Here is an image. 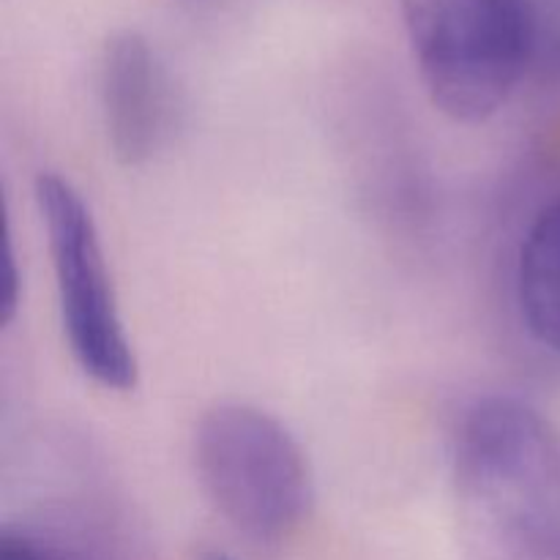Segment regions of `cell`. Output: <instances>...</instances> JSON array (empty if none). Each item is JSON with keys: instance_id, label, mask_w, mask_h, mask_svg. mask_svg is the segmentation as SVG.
<instances>
[{"instance_id": "obj_3", "label": "cell", "mask_w": 560, "mask_h": 560, "mask_svg": "<svg viewBox=\"0 0 560 560\" xmlns=\"http://www.w3.org/2000/svg\"><path fill=\"white\" fill-rule=\"evenodd\" d=\"M432 104L481 124L523 80V0H399Z\"/></svg>"}, {"instance_id": "obj_6", "label": "cell", "mask_w": 560, "mask_h": 560, "mask_svg": "<svg viewBox=\"0 0 560 560\" xmlns=\"http://www.w3.org/2000/svg\"><path fill=\"white\" fill-rule=\"evenodd\" d=\"M517 304L530 337L560 353V200L545 208L525 235Z\"/></svg>"}, {"instance_id": "obj_2", "label": "cell", "mask_w": 560, "mask_h": 560, "mask_svg": "<svg viewBox=\"0 0 560 560\" xmlns=\"http://www.w3.org/2000/svg\"><path fill=\"white\" fill-rule=\"evenodd\" d=\"M195 468L213 509L255 547H282L310 517V459L293 432L255 405L219 402L202 413Z\"/></svg>"}, {"instance_id": "obj_5", "label": "cell", "mask_w": 560, "mask_h": 560, "mask_svg": "<svg viewBox=\"0 0 560 560\" xmlns=\"http://www.w3.org/2000/svg\"><path fill=\"white\" fill-rule=\"evenodd\" d=\"M98 98L115 159L145 164L162 148L173 120V88L156 49L137 31L107 38L98 60Z\"/></svg>"}, {"instance_id": "obj_4", "label": "cell", "mask_w": 560, "mask_h": 560, "mask_svg": "<svg viewBox=\"0 0 560 560\" xmlns=\"http://www.w3.org/2000/svg\"><path fill=\"white\" fill-rule=\"evenodd\" d=\"M47 230L60 323L77 366L113 392L137 386V359L126 337L96 222L80 191L55 173L36 178Z\"/></svg>"}, {"instance_id": "obj_8", "label": "cell", "mask_w": 560, "mask_h": 560, "mask_svg": "<svg viewBox=\"0 0 560 560\" xmlns=\"http://www.w3.org/2000/svg\"><path fill=\"white\" fill-rule=\"evenodd\" d=\"M0 560H58L49 556L47 550L36 545V541L25 539V536L5 534L0 541Z\"/></svg>"}, {"instance_id": "obj_1", "label": "cell", "mask_w": 560, "mask_h": 560, "mask_svg": "<svg viewBox=\"0 0 560 560\" xmlns=\"http://www.w3.org/2000/svg\"><path fill=\"white\" fill-rule=\"evenodd\" d=\"M465 560H560V432L514 397L470 408L454 454Z\"/></svg>"}, {"instance_id": "obj_9", "label": "cell", "mask_w": 560, "mask_h": 560, "mask_svg": "<svg viewBox=\"0 0 560 560\" xmlns=\"http://www.w3.org/2000/svg\"><path fill=\"white\" fill-rule=\"evenodd\" d=\"M197 560H238V558L228 556V552H222V550H206V552H200V558Z\"/></svg>"}, {"instance_id": "obj_7", "label": "cell", "mask_w": 560, "mask_h": 560, "mask_svg": "<svg viewBox=\"0 0 560 560\" xmlns=\"http://www.w3.org/2000/svg\"><path fill=\"white\" fill-rule=\"evenodd\" d=\"M523 80L560 85V0H523Z\"/></svg>"}]
</instances>
